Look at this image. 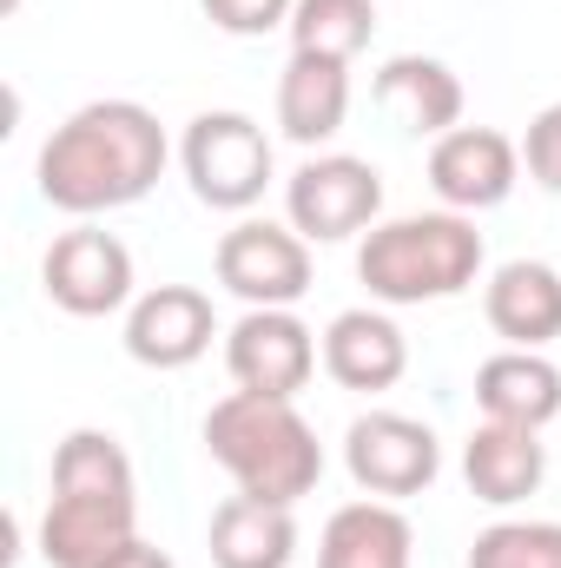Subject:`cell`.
Wrapping results in <instances>:
<instances>
[{"label":"cell","mask_w":561,"mask_h":568,"mask_svg":"<svg viewBox=\"0 0 561 568\" xmlns=\"http://www.w3.org/2000/svg\"><path fill=\"white\" fill-rule=\"evenodd\" d=\"M165 159H172V145H165L159 113H145L140 100H93L47 133L33 179L53 212L100 219V212L140 205L159 185Z\"/></svg>","instance_id":"cell-1"},{"label":"cell","mask_w":561,"mask_h":568,"mask_svg":"<svg viewBox=\"0 0 561 568\" xmlns=\"http://www.w3.org/2000/svg\"><path fill=\"white\" fill-rule=\"evenodd\" d=\"M140 536V476L113 429H73L53 449V496L40 516V562L100 568Z\"/></svg>","instance_id":"cell-2"},{"label":"cell","mask_w":561,"mask_h":568,"mask_svg":"<svg viewBox=\"0 0 561 568\" xmlns=\"http://www.w3.org/2000/svg\"><path fill=\"white\" fill-rule=\"evenodd\" d=\"M205 449L238 483V496H258V503L297 509L324 483V443L304 424L297 397H258V390L218 397L205 410Z\"/></svg>","instance_id":"cell-3"},{"label":"cell","mask_w":561,"mask_h":568,"mask_svg":"<svg viewBox=\"0 0 561 568\" xmlns=\"http://www.w3.org/2000/svg\"><path fill=\"white\" fill-rule=\"evenodd\" d=\"M482 272V232L469 212H410L364 232L357 278L377 304H442L462 297Z\"/></svg>","instance_id":"cell-4"},{"label":"cell","mask_w":561,"mask_h":568,"mask_svg":"<svg viewBox=\"0 0 561 568\" xmlns=\"http://www.w3.org/2000/svg\"><path fill=\"white\" fill-rule=\"evenodd\" d=\"M178 165L198 205L212 212H252L272 185V140L252 113H198L178 140Z\"/></svg>","instance_id":"cell-5"},{"label":"cell","mask_w":561,"mask_h":568,"mask_svg":"<svg viewBox=\"0 0 561 568\" xmlns=\"http://www.w3.org/2000/svg\"><path fill=\"white\" fill-rule=\"evenodd\" d=\"M377 212H384V172L357 152H317L284 179V219L310 245L357 239L364 225H377Z\"/></svg>","instance_id":"cell-6"},{"label":"cell","mask_w":561,"mask_h":568,"mask_svg":"<svg viewBox=\"0 0 561 568\" xmlns=\"http://www.w3.org/2000/svg\"><path fill=\"white\" fill-rule=\"evenodd\" d=\"M212 265L232 297H245V311H290L310 291V239L272 219H238L218 239Z\"/></svg>","instance_id":"cell-7"},{"label":"cell","mask_w":561,"mask_h":568,"mask_svg":"<svg viewBox=\"0 0 561 568\" xmlns=\"http://www.w3.org/2000/svg\"><path fill=\"white\" fill-rule=\"evenodd\" d=\"M344 469L357 489L397 503V496H422L442 469V443L436 429L404 417V410H364L344 429Z\"/></svg>","instance_id":"cell-8"},{"label":"cell","mask_w":561,"mask_h":568,"mask_svg":"<svg viewBox=\"0 0 561 568\" xmlns=\"http://www.w3.org/2000/svg\"><path fill=\"white\" fill-rule=\"evenodd\" d=\"M40 284L67 317H113L133 304V252L100 232L93 219H80L73 232H60L40 258Z\"/></svg>","instance_id":"cell-9"},{"label":"cell","mask_w":561,"mask_h":568,"mask_svg":"<svg viewBox=\"0 0 561 568\" xmlns=\"http://www.w3.org/2000/svg\"><path fill=\"white\" fill-rule=\"evenodd\" d=\"M225 371L238 390L258 397H297L317 371V337L297 311H245L225 331Z\"/></svg>","instance_id":"cell-10"},{"label":"cell","mask_w":561,"mask_h":568,"mask_svg":"<svg viewBox=\"0 0 561 568\" xmlns=\"http://www.w3.org/2000/svg\"><path fill=\"white\" fill-rule=\"evenodd\" d=\"M218 311L198 284H152L126 311V357L145 371H185L212 351Z\"/></svg>","instance_id":"cell-11"},{"label":"cell","mask_w":561,"mask_h":568,"mask_svg":"<svg viewBox=\"0 0 561 568\" xmlns=\"http://www.w3.org/2000/svg\"><path fill=\"white\" fill-rule=\"evenodd\" d=\"M522 179V145L496 126H456L429 145V185L449 212H489L516 192Z\"/></svg>","instance_id":"cell-12"},{"label":"cell","mask_w":561,"mask_h":568,"mask_svg":"<svg viewBox=\"0 0 561 568\" xmlns=\"http://www.w3.org/2000/svg\"><path fill=\"white\" fill-rule=\"evenodd\" d=\"M324 371H330V384L364 390V397L397 390L404 371H410V337L397 331L390 311H370V304L337 311L330 331H324Z\"/></svg>","instance_id":"cell-13"},{"label":"cell","mask_w":561,"mask_h":568,"mask_svg":"<svg viewBox=\"0 0 561 568\" xmlns=\"http://www.w3.org/2000/svg\"><path fill=\"white\" fill-rule=\"evenodd\" d=\"M462 476H469V496L489 503V509H516L542 489L549 476V443L542 429H522V424H489L462 443Z\"/></svg>","instance_id":"cell-14"},{"label":"cell","mask_w":561,"mask_h":568,"mask_svg":"<svg viewBox=\"0 0 561 568\" xmlns=\"http://www.w3.org/2000/svg\"><path fill=\"white\" fill-rule=\"evenodd\" d=\"M482 311L509 351H549L561 337V272L542 258H509L482 291Z\"/></svg>","instance_id":"cell-15"},{"label":"cell","mask_w":561,"mask_h":568,"mask_svg":"<svg viewBox=\"0 0 561 568\" xmlns=\"http://www.w3.org/2000/svg\"><path fill=\"white\" fill-rule=\"evenodd\" d=\"M317 568H417V529L384 496L344 503L317 536Z\"/></svg>","instance_id":"cell-16"},{"label":"cell","mask_w":561,"mask_h":568,"mask_svg":"<svg viewBox=\"0 0 561 568\" xmlns=\"http://www.w3.org/2000/svg\"><path fill=\"white\" fill-rule=\"evenodd\" d=\"M377 106L404 126V133H417V140H442V133H456L462 126V80L442 67V60H429V53H397V60H384V73H377Z\"/></svg>","instance_id":"cell-17"},{"label":"cell","mask_w":561,"mask_h":568,"mask_svg":"<svg viewBox=\"0 0 561 568\" xmlns=\"http://www.w3.org/2000/svg\"><path fill=\"white\" fill-rule=\"evenodd\" d=\"M350 120V60L324 53H290L278 80V126L297 145H324L344 133Z\"/></svg>","instance_id":"cell-18"},{"label":"cell","mask_w":561,"mask_h":568,"mask_svg":"<svg viewBox=\"0 0 561 568\" xmlns=\"http://www.w3.org/2000/svg\"><path fill=\"white\" fill-rule=\"evenodd\" d=\"M476 404L489 424L549 429L561 417V364H549L542 351H496L476 371Z\"/></svg>","instance_id":"cell-19"},{"label":"cell","mask_w":561,"mask_h":568,"mask_svg":"<svg viewBox=\"0 0 561 568\" xmlns=\"http://www.w3.org/2000/svg\"><path fill=\"white\" fill-rule=\"evenodd\" d=\"M290 556H297V523L284 503L225 496L212 509V562L218 568H290Z\"/></svg>","instance_id":"cell-20"},{"label":"cell","mask_w":561,"mask_h":568,"mask_svg":"<svg viewBox=\"0 0 561 568\" xmlns=\"http://www.w3.org/2000/svg\"><path fill=\"white\" fill-rule=\"evenodd\" d=\"M377 33V0H297L290 7V53L357 60Z\"/></svg>","instance_id":"cell-21"},{"label":"cell","mask_w":561,"mask_h":568,"mask_svg":"<svg viewBox=\"0 0 561 568\" xmlns=\"http://www.w3.org/2000/svg\"><path fill=\"white\" fill-rule=\"evenodd\" d=\"M469 568H561V523H489L469 542Z\"/></svg>","instance_id":"cell-22"},{"label":"cell","mask_w":561,"mask_h":568,"mask_svg":"<svg viewBox=\"0 0 561 568\" xmlns=\"http://www.w3.org/2000/svg\"><path fill=\"white\" fill-rule=\"evenodd\" d=\"M205 20L232 40H265L272 27H290V7L297 0H198Z\"/></svg>","instance_id":"cell-23"},{"label":"cell","mask_w":561,"mask_h":568,"mask_svg":"<svg viewBox=\"0 0 561 568\" xmlns=\"http://www.w3.org/2000/svg\"><path fill=\"white\" fill-rule=\"evenodd\" d=\"M522 165H529L536 185L561 192V100L529 120V133H522Z\"/></svg>","instance_id":"cell-24"},{"label":"cell","mask_w":561,"mask_h":568,"mask_svg":"<svg viewBox=\"0 0 561 568\" xmlns=\"http://www.w3.org/2000/svg\"><path fill=\"white\" fill-rule=\"evenodd\" d=\"M100 568H172V556H165L159 542H145V536H133V542H120V549H113V556H106Z\"/></svg>","instance_id":"cell-25"}]
</instances>
